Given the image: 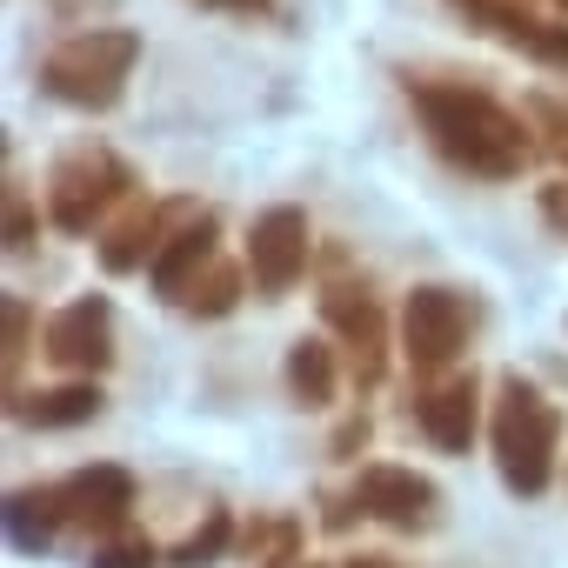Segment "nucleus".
I'll list each match as a JSON object with an SVG mask.
<instances>
[{
  "instance_id": "2",
  "label": "nucleus",
  "mask_w": 568,
  "mask_h": 568,
  "mask_svg": "<svg viewBox=\"0 0 568 568\" xmlns=\"http://www.w3.org/2000/svg\"><path fill=\"white\" fill-rule=\"evenodd\" d=\"M141 61V34L134 28H88L68 34L48 61H41V88L68 108H114L128 74Z\"/></svg>"
},
{
  "instance_id": "20",
  "label": "nucleus",
  "mask_w": 568,
  "mask_h": 568,
  "mask_svg": "<svg viewBox=\"0 0 568 568\" xmlns=\"http://www.w3.org/2000/svg\"><path fill=\"white\" fill-rule=\"evenodd\" d=\"M221 541H227V521H221V515H214V528H207V535H194V541H187V548H181V561H187V568H194V561H201V555H214V548H221Z\"/></svg>"
},
{
  "instance_id": "10",
  "label": "nucleus",
  "mask_w": 568,
  "mask_h": 568,
  "mask_svg": "<svg viewBox=\"0 0 568 568\" xmlns=\"http://www.w3.org/2000/svg\"><path fill=\"white\" fill-rule=\"evenodd\" d=\"M61 501H68L81 521H121V515L134 508V481H128L121 468H88V475H74V481L61 488Z\"/></svg>"
},
{
  "instance_id": "9",
  "label": "nucleus",
  "mask_w": 568,
  "mask_h": 568,
  "mask_svg": "<svg viewBox=\"0 0 568 568\" xmlns=\"http://www.w3.org/2000/svg\"><path fill=\"white\" fill-rule=\"evenodd\" d=\"M362 508H375L382 521H395V528H415V521H428V508H435V488L415 475V468H362Z\"/></svg>"
},
{
  "instance_id": "12",
  "label": "nucleus",
  "mask_w": 568,
  "mask_h": 568,
  "mask_svg": "<svg viewBox=\"0 0 568 568\" xmlns=\"http://www.w3.org/2000/svg\"><path fill=\"white\" fill-rule=\"evenodd\" d=\"M322 308H328V322H335V328L355 342V355H362V375H375V368H382V355H375V348H382V315H375V302H368V295L355 302V288H335Z\"/></svg>"
},
{
  "instance_id": "5",
  "label": "nucleus",
  "mask_w": 568,
  "mask_h": 568,
  "mask_svg": "<svg viewBox=\"0 0 568 568\" xmlns=\"http://www.w3.org/2000/svg\"><path fill=\"white\" fill-rule=\"evenodd\" d=\"M247 267H254V288L261 295H281L295 288L302 267H308V221L302 207H267L247 234Z\"/></svg>"
},
{
  "instance_id": "23",
  "label": "nucleus",
  "mask_w": 568,
  "mask_h": 568,
  "mask_svg": "<svg viewBox=\"0 0 568 568\" xmlns=\"http://www.w3.org/2000/svg\"><path fill=\"white\" fill-rule=\"evenodd\" d=\"M355 568H382V561H355Z\"/></svg>"
},
{
  "instance_id": "14",
  "label": "nucleus",
  "mask_w": 568,
  "mask_h": 568,
  "mask_svg": "<svg viewBox=\"0 0 568 568\" xmlns=\"http://www.w3.org/2000/svg\"><path fill=\"white\" fill-rule=\"evenodd\" d=\"M94 408H101L94 388H48V395H28V402H21V422H34V428H74V422H88Z\"/></svg>"
},
{
  "instance_id": "15",
  "label": "nucleus",
  "mask_w": 568,
  "mask_h": 568,
  "mask_svg": "<svg viewBox=\"0 0 568 568\" xmlns=\"http://www.w3.org/2000/svg\"><path fill=\"white\" fill-rule=\"evenodd\" d=\"M288 382H295L302 402H328V395H335V355H328L322 342H302V348L288 355Z\"/></svg>"
},
{
  "instance_id": "8",
  "label": "nucleus",
  "mask_w": 568,
  "mask_h": 568,
  "mask_svg": "<svg viewBox=\"0 0 568 568\" xmlns=\"http://www.w3.org/2000/svg\"><path fill=\"white\" fill-rule=\"evenodd\" d=\"M455 8H462L468 21H481L488 34H501L508 48H521V54H535V61H548V68H568V28L535 21L521 0H455Z\"/></svg>"
},
{
  "instance_id": "4",
  "label": "nucleus",
  "mask_w": 568,
  "mask_h": 568,
  "mask_svg": "<svg viewBox=\"0 0 568 568\" xmlns=\"http://www.w3.org/2000/svg\"><path fill=\"white\" fill-rule=\"evenodd\" d=\"M128 194V168L114 161V154H74V161H61L54 168V187H48V207H54V221L68 227V234H88L94 227V214L108 207V201H121Z\"/></svg>"
},
{
  "instance_id": "1",
  "label": "nucleus",
  "mask_w": 568,
  "mask_h": 568,
  "mask_svg": "<svg viewBox=\"0 0 568 568\" xmlns=\"http://www.w3.org/2000/svg\"><path fill=\"white\" fill-rule=\"evenodd\" d=\"M408 94H415V108H422V121H428V141H435L455 168H468V174H481V181L521 174L528 134H521V121H515L495 94H481V88H468V81H408Z\"/></svg>"
},
{
  "instance_id": "21",
  "label": "nucleus",
  "mask_w": 568,
  "mask_h": 568,
  "mask_svg": "<svg viewBox=\"0 0 568 568\" xmlns=\"http://www.w3.org/2000/svg\"><path fill=\"white\" fill-rule=\"evenodd\" d=\"M541 214L568 234V181H555V187H541Z\"/></svg>"
},
{
  "instance_id": "22",
  "label": "nucleus",
  "mask_w": 568,
  "mask_h": 568,
  "mask_svg": "<svg viewBox=\"0 0 568 568\" xmlns=\"http://www.w3.org/2000/svg\"><path fill=\"white\" fill-rule=\"evenodd\" d=\"M201 8H261V0H201Z\"/></svg>"
},
{
  "instance_id": "17",
  "label": "nucleus",
  "mask_w": 568,
  "mask_h": 568,
  "mask_svg": "<svg viewBox=\"0 0 568 568\" xmlns=\"http://www.w3.org/2000/svg\"><path fill=\"white\" fill-rule=\"evenodd\" d=\"M234 288H241V281H234L227 267H214L207 281L194 274L187 288H181V308H187V315H227V308H234Z\"/></svg>"
},
{
  "instance_id": "13",
  "label": "nucleus",
  "mask_w": 568,
  "mask_h": 568,
  "mask_svg": "<svg viewBox=\"0 0 568 568\" xmlns=\"http://www.w3.org/2000/svg\"><path fill=\"white\" fill-rule=\"evenodd\" d=\"M207 254H214V214H201L194 227H181V234H174V247L154 261V288L181 302V288H187V267H201Z\"/></svg>"
},
{
  "instance_id": "3",
  "label": "nucleus",
  "mask_w": 568,
  "mask_h": 568,
  "mask_svg": "<svg viewBox=\"0 0 568 568\" xmlns=\"http://www.w3.org/2000/svg\"><path fill=\"white\" fill-rule=\"evenodd\" d=\"M555 435H561V415L528 382H508L501 388V415H495V455H501L508 488L541 495V481L555 468Z\"/></svg>"
},
{
  "instance_id": "16",
  "label": "nucleus",
  "mask_w": 568,
  "mask_h": 568,
  "mask_svg": "<svg viewBox=\"0 0 568 568\" xmlns=\"http://www.w3.org/2000/svg\"><path fill=\"white\" fill-rule=\"evenodd\" d=\"M154 227H161L154 214H134V221H128V227H121V234H114V241L101 247V261H108L114 274H128V267H141V261L154 254Z\"/></svg>"
},
{
  "instance_id": "19",
  "label": "nucleus",
  "mask_w": 568,
  "mask_h": 568,
  "mask_svg": "<svg viewBox=\"0 0 568 568\" xmlns=\"http://www.w3.org/2000/svg\"><path fill=\"white\" fill-rule=\"evenodd\" d=\"M94 568H154V548H148V541H121V548H108Z\"/></svg>"
},
{
  "instance_id": "18",
  "label": "nucleus",
  "mask_w": 568,
  "mask_h": 568,
  "mask_svg": "<svg viewBox=\"0 0 568 568\" xmlns=\"http://www.w3.org/2000/svg\"><path fill=\"white\" fill-rule=\"evenodd\" d=\"M528 114H535V128L548 134V154H561V161H568V108H561V101H548V94H535V101H528Z\"/></svg>"
},
{
  "instance_id": "6",
  "label": "nucleus",
  "mask_w": 568,
  "mask_h": 568,
  "mask_svg": "<svg viewBox=\"0 0 568 568\" xmlns=\"http://www.w3.org/2000/svg\"><path fill=\"white\" fill-rule=\"evenodd\" d=\"M402 335H408L415 368H442V362H455V348L468 335V302L455 288H415L408 315H402Z\"/></svg>"
},
{
  "instance_id": "24",
  "label": "nucleus",
  "mask_w": 568,
  "mask_h": 568,
  "mask_svg": "<svg viewBox=\"0 0 568 568\" xmlns=\"http://www.w3.org/2000/svg\"><path fill=\"white\" fill-rule=\"evenodd\" d=\"M561 8H568V0H561Z\"/></svg>"
},
{
  "instance_id": "7",
  "label": "nucleus",
  "mask_w": 568,
  "mask_h": 568,
  "mask_svg": "<svg viewBox=\"0 0 568 568\" xmlns=\"http://www.w3.org/2000/svg\"><path fill=\"white\" fill-rule=\"evenodd\" d=\"M48 355H54L61 368H108V355H114V308H108L101 295L68 302V308L48 322Z\"/></svg>"
},
{
  "instance_id": "11",
  "label": "nucleus",
  "mask_w": 568,
  "mask_h": 568,
  "mask_svg": "<svg viewBox=\"0 0 568 568\" xmlns=\"http://www.w3.org/2000/svg\"><path fill=\"white\" fill-rule=\"evenodd\" d=\"M422 428H428V442H442V448H468V435H475V382L435 388V395L422 402Z\"/></svg>"
}]
</instances>
